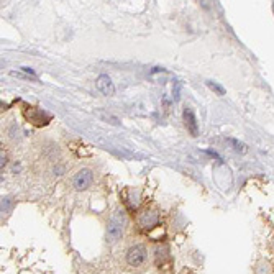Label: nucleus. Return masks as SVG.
<instances>
[{"label":"nucleus","instance_id":"7","mask_svg":"<svg viewBox=\"0 0 274 274\" xmlns=\"http://www.w3.org/2000/svg\"><path fill=\"white\" fill-rule=\"evenodd\" d=\"M95 86H97V89L101 90V92H102L104 95H107V97H112L113 94H115V86H113L112 79L109 78L107 74L98 76V78H97V82H95Z\"/></svg>","mask_w":274,"mask_h":274},{"label":"nucleus","instance_id":"8","mask_svg":"<svg viewBox=\"0 0 274 274\" xmlns=\"http://www.w3.org/2000/svg\"><path fill=\"white\" fill-rule=\"evenodd\" d=\"M184 123L187 127V130L191 132L192 136H197L199 135V125H197V118L194 115V112L191 107H186L184 109Z\"/></svg>","mask_w":274,"mask_h":274},{"label":"nucleus","instance_id":"10","mask_svg":"<svg viewBox=\"0 0 274 274\" xmlns=\"http://www.w3.org/2000/svg\"><path fill=\"white\" fill-rule=\"evenodd\" d=\"M228 141H230L232 144H233V150L235 151H237V153H246V151H248V148H246V144L245 143H240V141H237V140H228Z\"/></svg>","mask_w":274,"mask_h":274},{"label":"nucleus","instance_id":"11","mask_svg":"<svg viewBox=\"0 0 274 274\" xmlns=\"http://www.w3.org/2000/svg\"><path fill=\"white\" fill-rule=\"evenodd\" d=\"M207 86L212 89V90H215V92L218 94V95H225V89L222 87V86H218L217 82H212V81H207Z\"/></svg>","mask_w":274,"mask_h":274},{"label":"nucleus","instance_id":"9","mask_svg":"<svg viewBox=\"0 0 274 274\" xmlns=\"http://www.w3.org/2000/svg\"><path fill=\"white\" fill-rule=\"evenodd\" d=\"M97 117L104 120V121H107V123H112V125H120V120L117 117H113L112 113H107V112H104V110H98L97 112Z\"/></svg>","mask_w":274,"mask_h":274},{"label":"nucleus","instance_id":"6","mask_svg":"<svg viewBox=\"0 0 274 274\" xmlns=\"http://www.w3.org/2000/svg\"><path fill=\"white\" fill-rule=\"evenodd\" d=\"M155 263L159 269H164V268H169V264L172 263V258H171V253H169V248L166 245H161L158 246L156 251H155Z\"/></svg>","mask_w":274,"mask_h":274},{"label":"nucleus","instance_id":"3","mask_svg":"<svg viewBox=\"0 0 274 274\" xmlns=\"http://www.w3.org/2000/svg\"><path fill=\"white\" fill-rule=\"evenodd\" d=\"M136 223H138L140 230L143 232H151L155 230L156 227H159V223H161V220H159V214L155 210H143L141 214L138 215V218H136Z\"/></svg>","mask_w":274,"mask_h":274},{"label":"nucleus","instance_id":"12","mask_svg":"<svg viewBox=\"0 0 274 274\" xmlns=\"http://www.w3.org/2000/svg\"><path fill=\"white\" fill-rule=\"evenodd\" d=\"M191 274H192V272H191Z\"/></svg>","mask_w":274,"mask_h":274},{"label":"nucleus","instance_id":"2","mask_svg":"<svg viewBox=\"0 0 274 274\" xmlns=\"http://www.w3.org/2000/svg\"><path fill=\"white\" fill-rule=\"evenodd\" d=\"M127 264L130 268H143L148 263V250L144 245H132L125 255Z\"/></svg>","mask_w":274,"mask_h":274},{"label":"nucleus","instance_id":"1","mask_svg":"<svg viewBox=\"0 0 274 274\" xmlns=\"http://www.w3.org/2000/svg\"><path fill=\"white\" fill-rule=\"evenodd\" d=\"M123 233H125V215H123V212L118 210L109 220L105 238H107L109 245H115V243H118L121 240Z\"/></svg>","mask_w":274,"mask_h":274},{"label":"nucleus","instance_id":"5","mask_svg":"<svg viewBox=\"0 0 274 274\" xmlns=\"http://www.w3.org/2000/svg\"><path fill=\"white\" fill-rule=\"evenodd\" d=\"M92 181H94L92 171H90V169H81L74 176L72 184H74L76 189H78V191H86V189H89L90 184H92Z\"/></svg>","mask_w":274,"mask_h":274},{"label":"nucleus","instance_id":"4","mask_svg":"<svg viewBox=\"0 0 274 274\" xmlns=\"http://www.w3.org/2000/svg\"><path fill=\"white\" fill-rule=\"evenodd\" d=\"M25 117L30 121H32L33 125H36V127L48 125L49 120H51V115H48L46 112L41 110V109H38V107H27L25 109Z\"/></svg>","mask_w":274,"mask_h":274}]
</instances>
